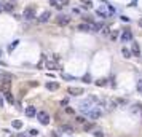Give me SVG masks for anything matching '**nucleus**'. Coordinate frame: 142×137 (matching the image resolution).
<instances>
[{
	"label": "nucleus",
	"mask_w": 142,
	"mask_h": 137,
	"mask_svg": "<svg viewBox=\"0 0 142 137\" xmlns=\"http://www.w3.org/2000/svg\"><path fill=\"white\" fill-rule=\"evenodd\" d=\"M37 118H39V121L42 123L43 126L50 124V116H48V113H45V112H39V113H37Z\"/></svg>",
	"instance_id": "f03ea898"
},
{
	"label": "nucleus",
	"mask_w": 142,
	"mask_h": 137,
	"mask_svg": "<svg viewBox=\"0 0 142 137\" xmlns=\"http://www.w3.org/2000/svg\"><path fill=\"white\" fill-rule=\"evenodd\" d=\"M67 92L69 94H72V96H80V94H83V88H73V86H70L69 89H67Z\"/></svg>",
	"instance_id": "39448f33"
},
{
	"label": "nucleus",
	"mask_w": 142,
	"mask_h": 137,
	"mask_svg": "<svg viewBox=\"0 0 142 137\" xmlns=\"http://www.w3.org/2000/svg\"><path fill=\"white\" fill-rule=\"evenodd\" d=\"M46 88H48L50 91H56L59 88V83L58 81H48V83H46Z\"/></svg>",
	"instance_id": "9d476101"
},
{
	"label": "nucleus",
	"mask_w": 142,
	"mask_h": 137,
	"mask_svg": "<svg viewBox=\"0 0 142 137\" xmlns=\"http://www.w3.org/2000/svg\"><path fill=\"white\" fill-rule=\"evenodd\" d=\"M141 112L142 110V105H141V104H136V105H134V108H133V112H134V113H136V112Z\"/></svg>",
	"instance_id": "a878e982"
},
{
	"label": "nucleus",
	"mask_w": 142,
	"mask_h": 137,
	"mask_svg": "<svg viewBox=\"0 0 142 137\" xmlns=\"http://www.w3.org/2000/svg\"><path fill=\"white\" fill-rule=\"evenodd\" d=\"M94 137H104V132L102 131H96V132H94Z\"/></svg>",
	"instance_id": "cd10ccee"
},
{
	"label": "nucleus",
	"mask_w": 142,
	"mask_h": 137,
	"mask_svg": "<svg viewBox=\"0 0 142 137\" xmlns=\"http://www.w3.org/2000/svg\"><path fill=\"white\" fill-rule=\"evenodd\" d=\"M101 115H102V110H101V107H94L91 112L88 113V116L89 118H93V120H96V118H99Z\"/></svg>",
	"instance_id": "7ed1b4c3"
},
{
	"label": "nucleus",
	"mask_w": 142,
	"mask_h": 137,
	"mask_svg": "<svg viewBox=\"0 0 142 137\" xmlns=\"http://www.w3.org/2000/svg\"><path fill=\"white\" fill-rule=\"evenodd\" d=\"M3 96H5V99H7L10 104H15V97H13L11 91H7V92H3Z\"/></svg>",
	"instance_id": "ddd939ff"
},
{
	"label": "nucleus",
	"mask_w": 142,
	"mask_h": 137,
	"mask_svg": "<svg viewBox=\"0 0 142 137\" xmlns=\"http://www.w3.org/2000/svg\"><path fill=\"white\" fill-rule=\"evenodd\" d=\"M50 18H51V13H50V11H43L42 16L39 18V23H46Z\"/></svg>",
	"instance_id": "1a4fd4ad"
},
{
	"label": "nucleus",
	"mask_w": 142,
	"mask_h": 137,
	"mask_svg": "<svg viewBox=\"0 0 142 137\" xmlns=\"http://www.w3.org/2000/svg\"><path fill=\"white\" fill-rule=\"evenodd\" d=\"M141 59H142V56H141Z\"/></svg>",
	"instance_id": "e433bc0d"
},
{
	"label": "nucleus",
	"mask_w": 142,
	"mask_h": 137,
	"mask_svg": "<svg viewBox=\"0 0 142 137\" xmlns=\"http://www.w3.org/2000/svg\"><path fill=\"white\" fill-rule=\"evenodd\" d=\"M29 134H31V136H37L39 131H37V129H31V131H29Z\"/></svg>",
	"instance_id": "c756f323"
},
{
	"label": "nucleus",
	"mask_w": 142,
	"mask_h": 137,
	"mask_svg": "<svg viewBox=\"0 0 142 137\" xmlns=\"http://www.w3.org/2000/svg\"><path fill=\"white\" fill-rule=\"evenodd\" d=\"M83 81H85V83H91V75H89V73H86V75L83 76Z\"/></svg>",
	"instance_id": "5701e85b"
},
{
	"label": "nucleus",
	"mask_w": 142,
	"mask_h": 137,
	"mask_svg": "<svg viewBox=\"0 0 142 137\" xmlns=\"http://www.w3.org/2000/svg\"><path fill=\"white\" fill-rule=\"evenodd\" d=\"M0 11H2V7H0Z\"/></svg>",
	"instance_id": "f704fd0d"
},
{
	"label": "nucleus",
	"mask_w": 142,
	"mask_h": 137,
	"mask_svg": "<svg viewBox=\"0 0 142 137\" xmlns=\"http://www.w3.org/2000/svg\"><path fill=\"white\" fill-rule=\"evenodd\" d=\"M121 21H126V23H129V18H128V16H121Z\"/></svg>",
	"instance_id": "2f4dec72"
},
{
	"label": "nucleus",
	"mask_w": 142,
	"mask_h": 137,
	"mask_svg": "<svg viewBox=\"0 0 142 137\" xmlns=\"http://www.w3.org/2000/svg\"><path fill=\"white\" fill-rule=\"evenodd\" d=\"M26 115H27V116H29V118H34V116H35V115H37V110H35V107H27V108H26Z\"/></svg>",
	"instance_id": "6e6552de"
},
{
	"label": "nucleus",
	"mask_w": 142,
	"mask_h": 137,
	"mask_svg": "<svg viewBox=\"0 0 142 137\" xmlns=\"http://www.w3.org/2000/svg\"><path fill=\"white\" fill-rule=\"evenodd\" d=\"M18 45H19V40H15V42H13V43H10V45H8V51L11 53V51L15 50V48H16V46H18Z\"/></svg>",
	"instance_id": "f3484780"
},
{
	"label": "nucleus",
	"mask_w": 142,
	"mask_h": 137,
	"mask_svg": "<svg viewBox=\"0 0 142 137\" xmlns=\"http://www.w3.org/2000/svg\"><path fill=\"white\" fill-rule=\"evenodd\" d=\"M34 15H35V7H34V5H29V7L24 8V11H23V18L24 19L29 21V19L34 18Z\"/></svg>",
	"instance_id": "f257e3e1"
},
{
	"label": "nucleus",
	"mask_w": 142,
	"mask_h": 137,
	"mask_svg": "<svg viewBox=\"0 0 142 137\" xmlns=\"http://www.w3.org/2000/svg\"><path fill=\"white\" fill-rule=\"evenodd\" d=\"M137 91H139V92H142V80H139V81H137Z\"/></svg>",
	"instance_id": "c85d7f7f"
},
{
	"label": "nucleus",
	"mask_w": 142,
	"mask_h": 137,
	"mask_svg": "<svg viewBox=\"0 0 142 137\" xmlns=\"http://www.w3.org/2000/svg\"><path fill=\"white\" fill-rule=\"evenodd\" d=\"M62 78L64 80H73V76H70V75H62Z\"/></svg>",
	"instance_id": "7c9ffc66"
},
{
	"label": "nucleus",
	"mask_w": 142,
	"mask_h": 137,
	"mask_svg": "<svg viewBox=\"0 0 142 137\" xmlns=\"http://www.w3.org/2000/svg\"><path fill=\"white\" fill-rule=\"evenodd\" d=\"M2 8H3L5 11H10V13H11L13 10H15V5L10 3V2H7V3H3V7H2Z\"/></svg>",
	"instance_id": "4468645a"
},
{
	"label": "nucleus",
	"mask_w": 142,
	"mask_h": 137,
	"mask_svg": "<svg viewBox=\"0 0 142 137\" xmlns=\"http://www.w3.org/2000/svg\"><path fill=\"white\" fill-rule=\"evenodd\" d=\"M81 3H83V8H88V10L93 7V3L89 2V0H81Z\"/></svg>",
	"instance_id": "aec40b11"
},
{
	"label": "nucleus",
	"mask_w": 142,
	"mask_h": 137,
	"mask_svg": "<svg viewBox=\"0 0 142 137\" xmlns=\"http://www.w3.org/2000/svg\"><path fill=\"white\" fill-rule=\"evenodd\" d=\"M97 15L101 16L102 19H105V18H109V13L105 11V8L104 7H101V8H97Z\"/></svg>",
	"instance_id": "9b49d317"
},
{
	"label": "nucleus",
	"mask_w": 142,
	"mask_h": 137,
	"mask_svg": "<svg viewBox=\"0 0 142 137\" xmlns=\"http://www.w3.org/2000/svg\"><path fill=\"white\" fill-rule=\"evenodd\" d=\"M133 40V32L129 30V29H126V30H123V34H121V42H131Z\"/></svg>",
	"instance_id": "20e7f679"
},
{
	"label": "nucleus",
	"mask_w": 142,
	"mask_h": 137,
	"mask_svg": "<svg viewBox=\"0 0 142 137\" xmlns=\"http://www.w3.org/2000/svg\"><path fill=\"white\" fill-rule=\"evenodd\" d=\"M121 53H123V56L126 57V59H128V57H131V56H133V53H131V51L128 50V48H123V50H121Z\"/></svg>",
	"instance_id": "6ab92c4d"
},
{
	"label": "nucleus",
	"mask_w": 142,
	"mask_h": 137,
	"mask_svg": "<svg viewBox=\"0 0 142 137\" xmlns=\"http://www.w3.org/2000/svg\"><path fill=\"white\" fill-rule=\"evenodd\" d=\"M75 121H77L78 124H85V118H83V116H77V118H75Z\"/></svg>",
	"instance_id": "b1692460"
},
{
	"label": "nucleus",
	"mask_w": 142,
	"mask_h": 137,
	"mask_svg": "<svg viewBox=\"0 0 142 137\" xmlns=\"http://www.w3.org/2000/svg\"><path fill=\"white\" fill-rule=\"evenodd\" d=\"M2 75H3V73H0V80H2Z\"/></svg>",
	"instance_id": "72a5a7b5"
},
{
	"label": "nucleus",
	"mask_w": 142,
	"mask_h": 137,
	"mask_svg": "<svg viewBox=\"0 0 142 137\" xmlns=\"http://www.w3.org/2000/svg\"><path fill=\"white\" fill-rule=\"evenodd\" d=\"M65 113H69V115H73V113H75V110H73L72 107H65Z\"/></svg>",
	"instance_id": "393cba45"
},
{
	"label": "nucleus",
	"mask_w": 142,
	"mask_h": 137,
	"mask_svg": "<svg viewBox=\"0 0 142 137\" xmlns=\"http://www.w3.org/2000/svg\"><path fill=\"white\" fill-rule=\"evenodd\" d=\"M0 107H3V97L0 96Z\"/></svg>",
	"instance_id": "473e14b6"
},
{
	"label": "nucleus",
	"mask_w": 142,
	"mask_h": 137,
	"mask_svg": "<svg viewBox=\"0 0 142 137\" xmlns=\"http://www.w3.org/2000/svg\"><path fill=\"white\" fill-rule=\"evenodd\" d=\"M0 56H2V53H0Z\"/></svg>",
	"instance_id": "c9c22d12"
},
{
	"label": "nucleus",
	"mask_w": 142,
	"mask_h": 137,
	"mask_svg": "<svg viewBox=\"0 0 142 137\" xmlns=\"http://www.w3.org/2000/svg\"><path fill=\"white\" fill-rule=\"evenodd\" d=\"M131 53H133V56H142L141 54V48H139L137 43H133V48H131Z\"/></svg>",
	"instance_id": "0eeeda50"
},
{
	"label": "nucleus",
	"mask_w": 142,
	"mask_h": 137,
	"mask_svg": "<svg viewBox=\"0 0 142 137\" xmlns=\"http://www.w3.org/2000/svg\"><path fill=\"white\" fill-rule=\"evenodd\" d=\"M93 128H94V123H85V124H83V129L86 131V132H88V131H91Z\"/></svg>",
	"instance_id": "a211bd4d"
},
{
	"label": "nucleus",
	"mask_w": 142,
	"mask_h": 137,
	"mask_svg": "<svg viewBox=\"0 0 142 137\" xmlns=\"http://www.w3.org/2000/svg\"><path fill=\"white\" fill-rule=\"evenodd\" d=\"M77 29L81 30V32H88V30H91V26H89V24H78Z\"/></svg>",
	"instance_id": "f8f14e48"
},
{
	"label": "nucleus",
	"mask_w": 142,
	"mask_h": 137,
	"mask_svg": "<svg viewBox=\"0 0 142 137\" xmlns=\"http://www.w3.org/2000/svg\"><path fill=\"white\" fill-rule=\"evenodd\" d=\"M117 37H118V32H117V30H113V32L110 34V38H112V40H115Z\"/></svg>",
	"instance_id": "bb28decb"
},
{
	"label": "nucleus",
	"mask_w": 142,
	"mask_h": 137,
	"mask_svg": "<svg viewBox=\"0 0 142 137\" xmlns=\"http://www.w3.org/2000/svg\"><path fill=\"white\" fill-rule=\"evenodd\" d=\"M46 68H51V70H58V65L54 64L53 61H46Z\"/></svg>",
	"instance_id": "dca6fc26"
},
{
	"label": "nucleus",
	"mask_w": 142,
	"mask_h": 137,
	"mask_svg": "<svg viewBox=\"0 0 142 137\" xmlns=\"http://www.w3.org/2000/svg\"><path fill=\"white\" fill-rule=\"evenodd\" d=\"M69 21H70V18H69V16H65V15H59L58 19H56V23H58L59 26H65Z\"/></svg>",
	"instance_id": "423d86ee"
},
{
	"label": "nucleus",
	"mask_w": 142,
	"mask_h": 137,
	"mask_svg": "<svg viewBox=\"0 0 142 137\" xmlns=\"http://www.w3.org/2000/svg\"><path fill=\"white\" fill-rule=\"evenodd\" d=\"M61 131L62 132H72V128L67 126V124H64V126H61Z\"/></svg>",
	"instance_id": "412c9836"
},
{
	"label": "nucleus",
	"mask_w": 142,
	"mask_h": 137,
	"mask_svg": "<svg viewBox=\"0 0 142 137\" xmlns=\"http://www.w3.org/2000/svg\"><path fill=\"white\" fill-rule=\"evenodd\" d=\"M11 126L15 129H21V128H23V121H21V120H15V121L11 123Z\"/></svg>",
	"instance_id": "2eb2a0df"
},
{
	"label": "nucleus",
	"mask_w": 142,
	"mask_h": 137,
	"mask_svg": "<svg viewBox=\"0 0 142 137\" xmlns=\"http://www.w3.org/2000/svg\"><path fill=\"white\" fill-rule=\"evenodd\" d=\"M105 84H107V83H105V80H104V78H102V80H101V78H99V80H97L96 81V86H105Z\"/></svg>",
	"instance_id": "4be33fe9"
}]
</instances>
